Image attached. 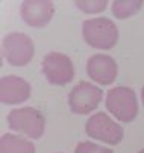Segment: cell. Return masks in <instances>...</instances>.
Masks as SVG:
<instances>
[{"instance_id":"9","label":"cell","mask_w":144,"mask_h":153,"mask_svg":"<svg viewBox=\"0 0 144 153\" xmlns=\"http://www.w3.org/2000/svg\"><path fill=\"white\" fill-rule=\"evenodd\" d=\"M23 21L30 27H44L52 20L55 6L50 0H26L20 8Z\"/></svg>"},{"instance_id":"11","label":"cell","mask_w":144,"mask_h":153,"mask_svg":"<svg viewBox=\"0 0 144 153\" xmlns=\"http://www.w3.org/2000/svg\"><path fill=\"white\" fill-rule=\"evenodd\" d=\"M0 153H35V146L14 134H5L0 140Z\"/></svg>"},{"instance_id":"10","label":"cell","mask_w":144,"mask_h":153,"mask_svg":"<svg viewBox=\"0 0 144 153\" xmlns=\"http://www.w3.org/2000/svg\"><path fill=\"white\" fill-rule=\"evenodd\" d=\"M30 97V83L20 76H3L0 80V100L5 105H18Z\"/></svg>"},{"instance_id":"7","label":"cell","mask_w":144,"mask_h":153,"mask_svg":"<svg viewBox=\"0 0 144 153\" xmlns=\"http://www.w3.org/2000/svg\"><path fill=\"white\" fill-rule=\"evenodd\" d=\"M103 97V91L90 82H79L68 94V106L74 114L85 115L93 112Z\"/></svg>"},{"instance_id":"3","label":"cell","mask_w":144,"mask_h":153,"mask_svg":"<svg viewBox=\"0 0 144 153\" xmlns=\"http://www.w3.org/2000/svg\"><path fill=\"white\" fill-rule=\"evenodd\" d=\"M8 124L15 132L24 134L32 140H38L44 134L46 118L38 109L24 106V108L12 109L8 114Z\"/></svg>"},{"instance_id":"12","label":"cell","mask_w":144,"mask_h":153,"mask_svg":"<svg viewBox=\"0 0 144 153\" xmlns=\"http://www.w3.org/2000/svg\"><path fill=\"white\" fill-rule=\"evenodd\" d=\"M143 8V0H115L112 3L114 17L123 20L137 14Z\"/></svg>"},{"instance_id":"4","label":"cell","mask_w":144,"mask_h":153,"mask_svg":"<svg viewBox=\"0 0 144 153\" xmlns=\"http://www.w3.org/2000/svg\"><path fill=\"white\" fill-rule=\"evenodd\" d=\"M2 52L5 59L14 67L27 65L35 53V46L30 36L22 32H11L3 38Z\"/></svg>"},{"instance_id":"13","label":"cell","mask_w":144,"mask_h":153,"mask_svg":"<svg viewBox=\"0 0 144 153\" xmlns=\"http://www.w3.org/2000/svg\"><path fill=\"white\" fill-rule=\"evenodd\" d=\"M76 6L87 14H97V12H102L108 6V2L106 0H82V2L77 0Z\"/></svg>"},{"instance_id":"1","label":"cell","mask_w":144,"mask_h":153,"mask_svg":"<svg viewBox=\"0 0 144 153\" xmlns=\"http://www.w3.org/2000/svg\"><path fill=\"white\" fill-rule=\"evenodd\" d=\"M82 36L91 47L99 50H109L118 41V27L112 20L105 17L90 18L82 25Z\"/></svg>"},{"instance_id":"14","label":"cell","mask_w":144,"mask_h":153,"mask_svg":"<svg viewBox=\"0 0 144 153\" xmlns=\"http://www.w3.org/2000/svg\"><path fill=\"white\" fill-rule=\"evenodd\" d=\"M74 153H114V152L108 147H102L90 141H82L76 146Z\"/></svg>"},{"instance_id":"5","label":"cell","mask_w":144,"mask_h":153,"mask_svg":"<svg viewBox=\"0 0 144 153\" xmlns=\"http://www.w3.org/2000/svg\"><path fill=\"white\" fill-rule=\"evenodd\" d=\"M43 73L52 85L64 86L74 77V65L71 59L59 52H50L43 58Z\"/></svg>"},{"instance_id":"2","label":"cell","mask_w":144,"mask_h":153,"mask_svg":"<svg viewBox=\"0 0 144 153\" xmlns=\"http://www.w3.org/2000/svg\"><path fill=\"white\" fill-rule=\"evenodd\" d=\"M105 106L118 121L131 123L138 114V102L135 91L129 86H114L106 93Z\"/></svg>"},{"instance_id":"8","label":"cell","mask_w":144,"mask_h":153,"mask_svg":"<svg viewBox=\"0 0 144 153\" xmlns=\"http://www.w3.org/2000/svg\"><path fill=\"white\" fill-rule=\"evenodd\" d=\"M87 73L96 83L111 85L118 74V65L112 56L96 53L87 62Z\"/></svg>"},{"instance_id":"16","label":"cell","mask_w":144,"mask_h":153,"mask_svg":"<svg viewBox=\"0 0 144 153\" xmlns=\"http://www.w3.org/2000/svg\"><path fill=\"white\" fill-rule=\"evenodd\" d=\"M138 153H144V149H143V150H140V152H138Z\"/></svg>"},{"instance_id":"6","label":"cell","mask_w":144,"mask_h":153,"mask_svg":"<svg viewBox=\"0 0 144 153\" xmlns=\"http://www.w3.org/2000/svg\"><path fill=\"white\" fill-rule=\"evenodd\" d=\"M85 132L88 137L103 141L106 144L115 146L123 140V127L115 123L111 117H108L105 112H96L91 115L87 121Z\"/></svg>"},{"instance_id":"15","label":"cell","mask_w":144,"mask_h":153,"mask_svg":"<svg viewBox=\"0 0 144 153\" xmlns=\"http://www.w3.org/2000/svg\"><path fill=\"white\" fill-rule=\"evenodd\" d=\"M141 99H143V105H144V86H143V90H141Z\"/></svg>"}]
</instances>
